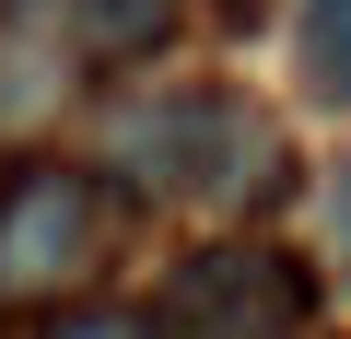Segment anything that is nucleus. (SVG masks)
I'll list each match as a JSON object with an SVG mask.
<instances>
[{"label":"nucleus","instance_id":"7ed1b4c3","mask_svg":"<svg viewBox=\"0 0 351 339\" xmlns=\"http://www.w3.org/2000/svg\"><path fill=\"white\" fill-rule=\"evenodd\" d=\"M82 258H94V176H71V164L12 176V199H0V292H59V281H82Z\"/></svg>","mask_w":351,"mask_h":339},{"label":"nucleus","instance_id":"423d86ee","mask_svg":"<svg viewBox=\"0 0 351 339\" xmlns=\"http://www.w3.org/2000/svg\"><path fill=\"white\" fill-rule=\"evenodd\" d=\"M47 339H152V327H141V316H117V304H94V316H59Z\"/></svg>","mask_w":351,"mask_h":339},{"label":"nucleus","instance_id":"20e7f679","mask_svg":"<svg viewBox=\"0 0 351 339\" xmlns=\"http://www.w3.org/2000/svg\"><path fill=\"white\" fill-rule=\"evenodd\" d=\"M176 12H188V0H71V47L117 71V59H152L176 36Z\"/></svg>","mask_w":351,"mask_h":339},{"label":"nucleus","instance_id":"6e6552de","mask_svg":"<svg viewBox=\"0 0 351 339\" xmlns=\"http://www.w3.org/2000/svg\"><path fill=\"white\" fill-rule=\"evenodd\" d=\"M223 12H258V0H223Z\"/></svg>","mask_w":351,"mask_h":339},{"label":"nucleus","instance_id":"f03ea898","mask_svg":"<svg viewBox=\"0 0 351 339\" xmlns=\"http://www.w3.org/2000/svg\"><path fill=\"white\" fill-rule=\"evenodd\" d=\"M304 316H316V281L281 246H211L176 269V327L188 339H304Z\"/></svg>","mask_w":351,"mask_h":339},{"label":"nucleus","instance_id":"39448f33","mask_svg":"<svg viewBox=\"0 0 351 339\" xmlns=\"http://www.w3.org/2000/svg\"><path fill=\"white\" fill-rule=\"evenodd\" d=\"M304 82L351 105V0H304Z\"/></svg>","mask_w":351,"mask_h":339},{"label":"nucleus","instance_id":"f257e3e1","mask_svg":"<svg viewBox=\"0 0 351 339\" xmlns=\"http://www.w3.org/2000/svg\"><path fill=\"white\" fill-rule=\"evenodd\" d=\"M117 164L141 188H176V199H234V211H258V199H281L304 164H293V140L246 105V94H223V82H188V94H152V105H129L117 117Z\"/></svg>","mask_w":351,"mask_h":339},{"label":"nucleus","instance_id":"0eeeda50","mask_svg":"<svg viewBox=\"0 0 351 339\" xmlns=\"http://www.w3.org/2000/svg\"><path fill=\"white\" fill-rule=\"evenodd\" d=\"M339 258H351V164H339Z\"/></svg>","mask_w":351,"mask_h":339}]
</instances>
